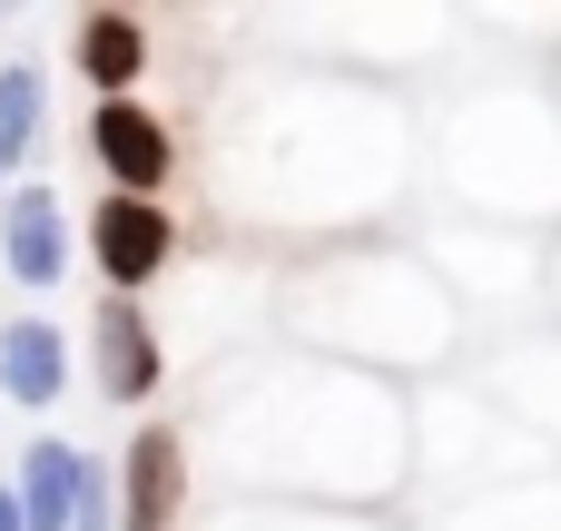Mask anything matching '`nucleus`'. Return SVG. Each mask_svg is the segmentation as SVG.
I'll return each instance as SVG.
<instances>
[{"mask_svg": "<svg viewBox=\"0 0 561 531\" xmlns=\"http://www.w3.org/2000/svg\"><path fill=\"white\" fill-rule=\"evenodd\" d=\"M454 187L493 217H542L561 207V138L533 99H483L454 128Z\"/></svg>", "mask_w": 561, "mask_h": 531, "instance_id": "f257e3e1", "label": "nucleus"}, {"mask_svg": "<svg viewBox=\"0 0 561 531\" xmlns=\"http://www.w3.org/2000/svg\"><path fill=\"white\" fill-rule=\"evenodd\" d=\"M89 266L108 276V296H138L178 266V217L158 197H99L89 207Z\"/></svg>", "mask_w": 561, "mask_h": 531, "instance_id": "f03ea898", "label": "nucleus"}, {"mask_svg": "<svg viewBox=\"0 0 561 531\" xmlns=\"http://www.w3.org/2000/svg\"><path fill=\"white\" fill-rule=\"evenodd\" d=\"M89 158L108 168V197H158L178 177V128L148 99H99L89 108Z\"/></svg>", "mask_w": 561, "mask_h": 531, "instance_id": "7ed1b4c3", "label": "nucleus"}, {"mask_svg": "<svg viewBox=\"0 0 561 531\" xmlns=\"http://www.w3.org/2000/svg\"><path fill=\"white\" fill-rule=\"evenodd\" d=\"M178 512H187V434L138 424L118 453V531H178Z\"/></svg>", "mask_w": 561, "mask_h": 531, "instance_id": "20e7f679", "label": "nucleus"}, {"mask_svg": "<svg viewBox=\"0 0 561 531\" xmlns=\"http://www.w3.org/2000/svg\"><path fill=\"white\" fill-rule=\"evenodd\" d=\"M89 374H99L108 404H148V394L168 384V345H158V325H148L138 296H108V305L89 315Z\"/></svg>", "mask_w": 561, "mask_h": 531, "instance_id": "39448f33", "label": "nucleus"}, {"mask_svg": "<svg viewBox=\"0 0 561 531\" xmlns=\"http://www.w3.org/2000/svg\"><path fill=\"white\" fill-rule=\"evenodd\" d=\"M0 266H10V286H30V296H49V286L69 276V207H59L49 187H10V197H0Z\"/></svg>", "mask_w": 561, "mask_h": 531, "instance_id": "423d86ee", "label": "nucleus"}, {"mask_svg": "<svg viewBox=\"0 0 561 531\" xmlns=\"http://www.w3.org/2000/svg\"><path fill=\"white\" fill-rule=\"evenodd\" d=\"M69 69H79L99 99H138V79H148V20H138V10H79Z\"/></svg>", "mask_w": 561, "mask_h": 531, "instance_id": "0eeeda50", "label": "nucleus"}, {"mask_svg": "<svg viewBox=\"0 0 561 531\" xmlns=\"http://www.w3.org/2000/svg\"><path fill=\"white\" fill-rule=\"evenodd\" d=\"M0 394L30 404V414L69 394V335H59L49 315H10V325H0Z\"/></svg>", "mask_w": 561, "mask_h": 531, "instance_id": "6e6552de", "label": "nucleus"}, {"mask_svg": "<svg viewBox=\"0 0 561 531\" xmlns=\"http://www.w3.org/2000/svg\"><path fill=\"white\" fill-rule=\"evenodd\" d=\"M10 503H20V531H69V512H79V453L69 443H30Z\"/></svg>", "mask_w": 561, "mask_h": 531, "instance_id": "1a4fd4ad", "label": "nucleus"}, {"mask_svg": "<svg viewBox=\"0 0 561 531\" xmlns=\"http://www.w3.org/2000/svg\"><path fill=\"white\" fill-rule=\"evenodd\" d=\"M39 118H49V69L39 59H0V177L39 148Z\"/></svg>", "mask_w": 561, "mask_h": 531, "instance_id": "9d476101", "label": "nucleus"}, {"mask_svg": "<svg viewBox=\"0 0 561 531\" xmlns=\"http://www.w3.org/2000/svg\"><path fill=\"white\" fill-rule=\"evenodd\" d=\"M523 266H533V256H503V246H483L473 227H463V246H454V276H463L473 296H503V286H513Z\"/></svg>", "mask_w": 561, "mask_h": 531, "instance_id": "9b49d317", "label": "nucleus"}, {"mask_svg": "<svg viewBox=\"0 0 561 531\" xmlns=\"http://www.w3.org/2000/svg\"><path fill=\"white\" fill-rule=\"evenodd\" d=\"M69 531H118V483L89 453H79V512H69Z\"/></svg>", "mask_w": 561, "mask_h": 531, "instance_id": "f8f14e48", "label": "nucleus"}, {"mask_svg": "<svg viewBox=\"0 0 561 531\" xmlns=\"http://www.w3.org/2000/svg\"><path fill=\"white\" fill-rule=\"evenodd\" d=\"M0 531H20V503H10V493H0Z\"/></svg>", "mask_w": 561, "mask_h": 531, "instance_id": "ddd939ff", "label": "nucleus"}]
</instances>
